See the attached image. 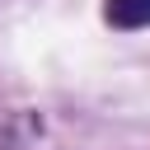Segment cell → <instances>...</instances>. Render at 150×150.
<instances>
[{"instance_id":"6da1fadb","label":"cell","mask_w":150,"mask_h":150,"mask_svg":"<svg viewBox=\"0 0 150 150\" xmlns=\"http://www.w3.org/2000/svg\"><path fill=\"white\" fill-rule=\"evenodd\" d=\"M103 19L112 28H145L150 23V0H103Z\"/></svg>"}]
</instances>
